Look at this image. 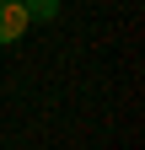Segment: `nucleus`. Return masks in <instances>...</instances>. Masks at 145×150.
Instances as JSON below:
<instances>
[{"label":"nucleus","instance_id":"f03ea898","mask_svg":"<svg viewBox=\"0 0 145 150\" xmlns=\"http://www.w3.org/2000/svg\"><path fill=\"white\" fill-rule=\"evenodd\" d=\"M22 11H27V22H48L59 11V0H22Z\"/></svg>","mask_w":145,"mask_h":150},{"label":"nucleus","instance_id":"f257e3e1","mask_svg":"<svg viewBox=\"0 0 145 150\" xmlns=\"http://www.w3.org/2000/svg\"><path fill=\"white\" fill-rule=\"evenodd\" d=\"M32 22H27V11H22V0H0V43H16Z\"/></svg>","mask_w":145,"mask_h":150}]
</instances>
